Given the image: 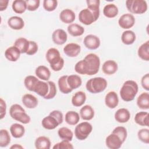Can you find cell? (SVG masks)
<instances>
[{"instance_id":"cell-3","label":"cell","mask_w":149,"mask_h":149,"mask_svg":"<svg viewBox=\"0 0 149 149\" xmlns=\"http://www.w3.org/2000/svg\"><path fill=\"white\" fill-rule=\"evenodd\" d=\"M107 87V80L101 77H96L89 79L86 84L87 90L93 94L102 92Z\"/></svg>"},{"instance_id":"cell-21","label":"cell","mask_w":149,"mask_h":149,"mask_svg":"<svg viewBox=\"0 0 149 149\" xmlns=\"http://www.w3.org/2000/svg\"><path fill=\"white\" fill-rule=\"evenodd\" d=\"M8 26L13 30H21L24 27V22L23 19L19 16H12L8 20Z\"/></svg>"},{"instance_id":"cell-22","label":"cell","mask_w":149,"mask_h":149,"mask_svg":"<svg viewBox=\"0 0 149 149\" xmlns=\"http://www.w3.org/2000/svg\"><path fill=\"white\" fill-rule=\"evenodd\" d=\"M49 90V86L48 83L42 80H38L34 88L33 92H35L40 96L44 97L47 95Z\"/></svg>"},{"instance_id":"cell-46","label":"cell","mask_w":149,"mask_h":149,"mask_svg":"<svg viewBox=\"0 0 149 149\" xmlns=\"http://www.w3.org/2000/svg\"><path fill=\"white\" fill-rule=\"evenodd\" d=\"M48 84L49 86V90H48V93L47 94V95L45 97H44V99L46 100H49V99H52L53 98L55 97V96L56 94V86L54 82L52 81H48Z\"/></svg>"},{"instance_id":"cell-20","label":"cell","mask_w":149,"mask_h":149,"mask_svg":"<svg viewBox=\"0 0 149 149\" xmlns=\"http://www.w3.org/2000/svg\"><path fill=\"white\" fill-rule=\"evenodd\" d=\"M22 103L27 108H35L38 105V100L33 95L30 94H24L22 99Z\"/></svg>"},{"instance_id":"cell-51","label":"cell","mask_w":149,"mask_h":149,"mask_svg":"<svg viewBox=\"0 0 149 149\" xmlns=\"http://www.w3.org/2000/svg\"><path fill=\"white\" fill-rule=\"evenodd\" d=\"M49 115L53 116L58 122V123L60 125L63 122V114L62 113L58 111V110H54L52 111L49 113Z\"/></svg>"},{"instance_id":"cell-12","label":"cell","mask_w":149,"mask_h":149,"mask_svg":"<svg viewBox=\"0 0 149 149\" xmlns=\"http://www.w3.org/2000/svg\"><path fill=\"white\" fill-rule=\"evenodd\" d=\"M67 33L61 29L55 30L52 34V40L53 42L57 45H62L65 44L67 41Z\"/></svg>"},{"instance_id":"cell-40","label":"cell","mask_w":149,"mask_h":149,"mask_svg":"<svg viewBox=\"0 0 149 149\" xmlns=\"http://www.w3.org/2000/svg\"><path fill=\"white\" fill-rule=\"evenodd\" d=\"M58 134L62 140L70 141L73 139V132L70 129L66 127H62L59 129L58 131Z\"/></svg>"},{"instance_id":"cell-32","label":"cell","mask_w":149,"mask_h":149,"mask_svg":"<svg viewBox=\"0 0 149 149\" xmlns=\"http://www.w3.org/2000/svg\"><path fill=\"white\" fill-rule=\"evenodd\" d=\"M67 30L69 34L73 37L80 36L84 32V29L83 26L75 23L70 24L68 26Z\"/></svg>"},{"instance_id":"cell-23","label":"cell","mask_w":149,"mask_h":149,"mask_svg":"<svg viewBox=\"0 0 149 149\" xmlns=\"http://www.w3.org/2000/svg\"><path fill=\"white\" fill-rule=\"evenodd\" d=\"M35 73L37 77L44 81H48L51 76V72L49 69L43 65L38 66L36 69Z\"/></svg>"},{"instance_id":"cell-5","label":"cell","mask_w":149,"mask_h":149,"mask_svg":"<svg viewBox=\"0 0 149 149\" xmlns=\"http://www.w3.org/2000/svg\"><path fill=\"white\" fill-rule=\"evenodd\" d=\"M126 6L132 13L143 14L147 10V3L144 0H127Z\"/></svg>"},{"instance_id":"cell-53","label":"cell","mask_w":149,"mask_h":149,"mask_svg":"<svg viewBox=\"0 0 149 149\" xmlns=\"http://www.w3.org/2000/svg\"><path fill=\"white\" fill-rule=\"evenodd\" d=\"M0 108H1V119H2L6 115V105L5 101L2 99H0Z\"/></svg>"},{"instance_id":"cell-8","label":"cell","mask_w":149,"mask_h":149,"mask_svg":"<svg viewBox=\"0 0 149 149\" xmlns=\"http://www.w3.org/2000/svg\"><path fill=\"white\" fill-rule=\"evenodd\" d=\"M135 23L134 16L130 13H125L122 15L118 20L119 26L123 29H129L132 27Z\"/></svg>"},{"instance_id":"cell-15","label":"cell","mask_w":149,"mask_h":149,"mask_svg":"<svg viewBox=\"0 0 149 149\" xmlns=\"http://www.w3.org/2000/svg\"><path fill=\"white\" fill-rule=\"evenodd\" d=\"M76 18L74 12L69 9H65L61 11L59 14L60 20L64 23L70 24L73 23Z\"/></svg>"},{"instance_id":"cell-49","label":"cell","mask_w":149,"mask_h":149,"mask_svg":"<svg viewBox=\"0 0 149 149\" xmlns=\"http://www.w3.org/2000/svg\"><path fill=\"white\" fill-rule=\"evenodd\" d=\"M27 9L29 11H34L37 10L39 6L40 1L39 0H27Z\"/></svg>"},{"instance_id":"cell-11","label":"cell","mask_w":149,"mask_h":149,"mask_svg":"<svg viewBox=\"0 0 149 149\" xmlns=\"http://www.w3.org/2000/svg\"><path fill=\"white\" fill-rule=\"evenodd\" d=\"M105 144L110 149H118L120 148L123 142L116 134L112 133L106 138Z\"/></svg>"},{"instance_id":"cell-35","label":"cell","mask_w":149,"mask_h":149,"mask_svg":"<svg viewBox=\"0 0 149 149\" xmlns=\"http://www.w3.org/2000/svg\"><path fill=\"white\" fill-rule=\"evenodd\" d=\"M136 38V34L132 30H126L123 31L121 36L122 42L126 45H131L133 44Z\"/></svg>"},{"instance_id":"cell-34","label":"cell","mask_w":149,"mask_h":149,"mask_svg":"<svg viewBox=\"0 0 149 149\" xmlns=\"http://www.w3.org/2000/svg\"><path fill=\"white\" fill-rule=\"evenodd\" d=\"M67 82L69 87L73 90L79 87L82 83L81 77L76 74H71L68 76Z\"/></svg>"},{"instance_id":"cell-50","label":"cell","mask_w":149,"mask_h":149,"mask_svg":"<svg viewBox=\"0 0 149 149\" xmlns=\"http://www.w3.org/2000/svg\"><path fill=\"white\" fill-rule=\"evenodd\" d=\"M38 51V45L34 41H30L29 47L28 51L26 52V54L28 55H34Z\"/></svg>"},{"instance_id":"cell-39","label":"cell","mask_w":149,"mask_h":149,"mask_svg":"<svg viewBox=\"0 0 149 149\" xmlns=\"http://www.w3.org/2000/svg\"><path fill=\"white\" fill-rule=\"evenodd\" d=\"M80 120V116L77 112L70 111L66 112L65 114V121L66 122L70 125H76Z\"/></svg>"},{"instance_id":"cell-36","label":"cell","mask_w":149,"mask_h":149,"mask_svg":"<svg viewBox=\"0 0 149 149\" xmlns=\"http://www.w3.org/2000/svg\"><path fill=\"white\" fill-rule=\"evenodd\" d=\"M138 55L143 60L148 61L149 60V41L141 44L138 49Z\"/></svg>"},{"instance_id":"cell-31","label":"cell","mask_w":149,"mask_h":149,"mask_svg":"<svg viewBox=\"0 0 149 149\" xmlns=\"http://www.w3.org/2000/svg\"><path fill=\"white\" fill-rule=\"evenodd\" d=\"M35 147L37 149H49L51 147V141L45 136H40L35 141Z\"/></svg>"},{"instance_id":"cell-54","label":"cell","mask_w":149,"mask_h":149,"mask_svg":"<svg viewBox=\"0 0 149 149\" xmlns=\"http://www.w3.org/2000/svg\"><path fill=\"white\" fill-rule=\"evenodd\" d=\"M9 1L8 0H0V11L5 10L8 5Z\"/></svg>"},{"instance_id":"cell-16","label":"cell","mask_w":149,"mask_h":149,"mask_svg":"<svg viewBox=\"0 0 149 149\" xmlns=\"http://www.w3.org/2000/svg\"><path fill=\"white\" fill-rule=\"evenodd\" d=\"M20 51L15 46H11L5 51V58L10 62H16L20 58Z\"/></svg>"},{"instance_id":"cell-1","label":"cell","mask_w":149,"mask_h":149,"mask_svg":"<svg viewBox=\"0 0 149 149\" xmlns=\"http://www.w3.org/2000/svg\"><path fill=\"white\" fill-rule=\"evenodd\" d=\"M138 90V85L136 81L127 80L123 84L120 90V97L124 101H131L134 100Z\"/></svg>"},{"instance_id":"cell-7","label":"cell","mask_w":149,"mask_h":149,"mask_svg":"<svg viewBox=\"0 0 149 149\" xmlns=\"http://www.w3.org/2000/svg\"><path fill=\"white\" fill-rule=\"evenodd\" d=\"M93 130L92 125L87 122H83L77 125L74 129V134L76 137L79 140L86 139Z\"/></svg>"},{"instance_id":"cell-38","label":"cell","mask_w":149,"mask_h":149,"mask_svg":"<svg viewBox=\"0 0 149 149\" xmlns=\"http://www.w3.org/2000/svg\"><path fill=\"white\" fill-rule=\"evenodd\" d=\"M68 75H64L61 76L58 80V87L61 92L63 94H67L72 91V90L69 87L68 82L67 78Z\"/></svg>"},{"instance_id":"cell-44","label":"cell","mask_w":149,"mask_h":149,"mask_svg":"<svg viewBox=\"0 0 149 149\" xmlns=\"http://www.w3.org/2000/svg\"><path fill=\"white\" fill-rule=\"evenodd\" d=\"M112 133H114L116 134L122 140L123 143L125 142L126 137H127V130L123 126H118L115 127L112 132Z\"/></svg>"},{"instance_id":"cell-41","label":"cell","mask_w":149,"mask_h":149,"mask_svg":"<svg viewBox=\"0 0 149 149\" xmlns=\"http://www.w3.org/2000/svg\"><path fill=\"white\" fill-rule=\"evenodd\" d=\"M38 80L39 79H38L36 77L32 75H29L25 77L24 84L27 90L31 91H33L34 88Z\"/></svg>"},{"instance_id":"cell-2","label":"cell","mask_w":149,"mask_h":149,"mask_svg":"<svg viewBox=\"0 0 149 149\" xmlns=\"http://www.w3.org/2000/svg\"><path fill=\"white\" fill-rule=\"evenodd\" d=\"M46 59L50 64L51 69L55 72L61 70L64 65V60L61 56L59 51L55 48H49L46 53Z\"/></svg>"},{"instance_id":"cell-43","label":"cell","mask_w":149,"mask_h":149,"mask_svg":"<svg viewBox=\"0 0 149 149\" xmlns=\"http://www.w3.org/2000/svg\"><path fill=\"white\" fill-rule=\"evenodd\" d=\"M74 70L80 74H87L88 69L86 61L82 59L77 62L74 66Z\"/></svg>"},{"instance_id":"cell-37","label":"cell","mask_w":149,"mask_h":149,"mask_svg":"<svg viewBox=\"0 0 149 149\" xmlns=\"http://www.w3.org/2000/svg\"><path fill=\"white\" fill-rule=\"evenodd\" d=\"M12 7L13 10L16 13L22 14L27 9L26 1L23 0H15L13 2Z\"/></svg>"},{"instance_id":"cell-25","label":"cell","mask_w":149,"mask_h":149,"mask_svg":"<svg viewBox=\"0 0 149 149\" xmlns=\"http://www.w3.org/2000/svg\"><path fill=\"white\" fill-rule=\"evenodd\" d=\"M41 124L44 128L48 130L54 129L59 125L58 121L53 116L49 115L43 118Z\"/></svg>"},{"instance_id":"cell-47","label":"cell","mask_w":149,"mask_h":149,"mask_svg":"<svg viewBox=\"0 0 149 149\" xmlns=\"http://www.w3.org/2000/svg\"><path fill=\"white\" fill-rule=\"evenodd\" d=\"M58 1L55 0H44L43 1V7L44 9L48 12L54 11L57 7Z\"/></svg>"},{"instance_id":"cell-6","label":"cell","mask_w":149,"mask_h":149,"mask_svg":"<svg viewBox=\"0 0 149 149\" xmlns=\"http://www.w3.org/2000/svg\"><path fill=\"white\" fill-rule=\"evenodd\" d=\"M84 59L86 61L87 66V75H94L98 72L100 66V59L98 55L91 53L87 55Z\"/></svg>"},{"instance_id":"cell-42","label":"cell","mask_w":149,"mask_h":149,"mask_svg":"<svg viewBox=\"0 0 149 149\" xmlns=\"http://www.w3.org/2000/svg\"><path fill=\"white\" fill-rule=\"evenodd\" d=\"M10 142V135L6 129H1L0 131V147H5Z\"/></svg>"},{"instance_id":"cell-30","label":"cell","mask_w":149,"mask_h":149,"mask_svg":"<svg viewBox=\"0 0 149 149\" xmlns=\"http://www.w3.org/2000/svg\"><path fill=\"white\" fill-rule=\"evenodd\" d=\"M103 14L107 17L113 18L118 14V8L115 4H107L103 9Z\"/></svg>"},{"instance_id":"cell-18","label":"cell","mask_w":149,"mask_h":149,"mask_svg":"<svg viewBox=\"0 0 149 149\" xmlns=\"http://www.w3.org/2000/svg\"><path fill=\"white\" fill-rule=\"evenodd\" d=\"M118 68V64L115 61L108 60L103 63L102 70L105 74L111 75L116 72Z\"/></svg>"},{"instance_id":"cell-52","label":"cell","mask_w":149,"mask_h":149,"mask_svg":"<svg viewBox=\"0 0 149 149\" xmlns=\"http://www.w3.org/2000/svg\"><path fill=\"white\" fill-rule=\"evenodd\" d=\"M141 86L144 89L149 91V74L147 73L143 76L141 80Z\"/></svg>"},{"instance_id":"cell-26","label":"cell","mask_w":149,"mask_h":149,"mask_svg":"<svg viewBox=\"0 0 149 149\" xmlns=\"http://www.w3.org/2000/svg\"><path fill=\"white\" fill-rule=\"evenodd\" d=\"M10 132L13 137L18 139L23 136L25 133V129L21 124L13 123L10 127Z\"/></svg>"},{"instance_id":"cell-19","label":"cell","mask_w":149,"mask_h":149,"mask_svg":"<svg viewBox=\"0 0 149 149\" xmlns=\"http://www.w3.org/2000/svg\"><path fill=\"white\" fill-rule=\"evenodd\" d=\"M87 9H88L93 14L95 22L97 20L100 16V4L99 0H87Z\"/></svg>"},{"instance_id":"cell-28","label":"cell","mask_w":149,"mask_h":149,"mask_svg":"<svg viewBox=\"0 0 149 149\" xmlns=\"http://www.w3.org/2000/svg\"><path fill=\"white\" fill-rule=\"evenodd\" d=\"M134 121L140 126H149L148 113L144 111H141L137 113L134 117Z\"/></svg>"},{"instance_id":"cell-14","label":"cell","mask_w":149,"mask_h":149,"mask_svg":"<svg viewBox=\"0 0 149 149\" xmlns=\"http://www.w3.org/2000/svg\"><path fill=\"white\" fill-rule=\"evenodd\" d=\"M81 47L76 43H69L63 48L64 53L69 57H76L80 52Z\"/></svg>"},{"instance_id":"cell-33","label":"cell","mask_w":149,"mask_h":149,"mask_svg":"<svg viewBox=\"0 0 149 149\" xmlns=\"http://www.w3.org/2000/svg\"><path fill=\"white\" fill-rule=\"evenodd\" d=\"M29 44L30 41H28L26 38L23 37L16 39L14 42V46L19 49L21 54H26L29 47Z\"/></svg>"},{"instance_id":"cell-55","label":"cell","mask_w":149,"mask_h":149,"mask_svg":"<svg viewBox=\"0 0 149 149\" xmlns=\"http://www.w3.org/2000/svg\"><path fill=\"white\" fill-rule=\"evenodd\" d=\"M10 149H16H16H19V148H23V147L22 146L19 145V144H15L12 146L10 147Z\"/></svg>"},{"instance_id":"cell-9","label":"cell","mask_w":149,"mask_h":149,"mask_svg":"<svg viewBox=\"0 0 149 149\" xmlns=\"http://www.w3.org/2000/svg\"><path fill=\"white\" fill-rule=\"evenodd\" d=\"M83 43L87 48L94 50L100 47L101 42L97 36L93 34H88L84 37Z\"/></svg>"},{"instance_id":"cell-29","label":"cell","mask_w":149,"mask_h":149,"mask_svg":"<svg viewBox=\"0 0 149 149\" xmlns=\"http://www.w3.org/2000/svg\"><path fill=\"white\" fill-rule=\"evenodd\" d=\"M137 105L142 109H149V94L147 92L142 93L137 99Z\"/></svg>"},{"instance_id":"cell-45","label":"cell","mask_w":149,"mask_h":149,"mask_svg":"<svg viewBox=\"0 0 149 149\" xmlns=\"http://www.w3.org/2000/svg\"><path fill=\"white\" fill-rule=\"evenodd\" d=\"M139 139L144 143H149V130L148 129H141L137 133Z\"/></svg>"},{"instance_id":"cell-10","label":"cell","mask_w":149,"mask_h":149,"mask_svg":"<svg viewBox=\"0 0 149 149\" xmlns=\"http://www.w3.org/2000/svg\"><path fill=\"white\" fill-rule=\"evenodd\" d=\"M79 21L85 24L90 25L95 22L94 17L92 12L87 8L81 10L79 14Z\"/></svg>"},{"instance_id":"cell-48","label":"cell","mask_w":149,"mask_h":149,"mask_svg":"<svg viewBox=\"0 0 149 149\" xmlns=\"http://www.w3.org/2000/svg\"><path fill=\"white\" fill-rule=\"evenodd\" d=\"M54 149H72L73 145L69 141L62 140V141L56 143L53 147Z\"/></svg>"},{"instance_id":"cell-4","label":"cell","mask_w":149,"mask_h":149,"mask_svg":"<svg viewBox=\"0 0 149 149\" xmlns=\"http://www.w3.org/2000/svg\"><path fill=\"white\" fill-rule=\"evenodd\" d=\"M9 114L13 119L23 124H27L31 120L30 117L25 112L23 108L17 104H13L10 107Z\"/></svg>"},{"instance_id":"cell-13","label":"cell","mask_w":149,"mask_h":149,"mask_svg":"<svg viewBox=\"0 0 149 149\" xmlns=\"http://www.w3.org/2000/svg\"><path fill=\"white\" fill-rule=\"evenodd\" d=\"M119 103V98L117 94L111 91L108 92L105 97V104L107 107L111 109L116 108Z\"/></svg>"},{"instance_id":"cell-17","label":"cell","mask_w":149,"mask_h":149,"mask_svg":"<svg viewBox=\"0 0 149 149\" xmlns=\"http://www.w3.org/2000/svg\"><path fill=\"white\" fill-rule=\"evenodd\" d=\"M115 119L119 123H126L130 119V113L128 109L126 108H120L118 109L114 115Z\"/></svg>"},{"instance_id":"cell-27","label":"cell","mask_w":149,"mask_h":149,"mask_svg":"<svg viewBox=\"0 0 149 149\" xmlns=\"http://www.w3.org/2000/svg\"><path fill=\"white\" fill-rule=\"evenodd\" d=\"M80 115L83 120H90L94 116V111L90 105H86L80 109Z\"/></svg>"},{"instance_id":"cell-24","label":"cell","mask_w":149,"mask_h":149,"mask_svg":"<svg viewBox=\"0 0 149 149\" xmlns=\"http://www.w3.org/2000/svg\"><path fill=\"white\" fill-rule=\"evenodd\" d=\"M86 100V95L85 93L81 91L76 92L73 94L72 98V104L76 107H81L84 104Z\"/></svg>"}]
</instances>
